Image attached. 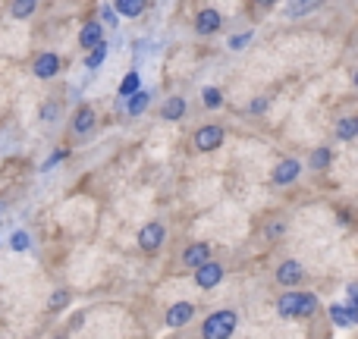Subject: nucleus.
I'll return each mask as SVG.
<instances>
[{
    "label": "nucleus",
    "mask_w": 358,
    "mask_h": 339,
    "mask_svg": "<svg viewBox=\"0 0 358 339\" xmlns=\"http://www.w3.org/2000/svg\"><path fill=\"white\" fill-rule=\"evenodd\" d=\"M317 311L315 292H283L277 298V315L280 317H311Z\"/></svg>",
    "instance_id": "1"
},
{
    "label": "nucleus",
    "mask_w": 358,
    "mask_h": 339,
    "mask_svg": "<svg viewBox=\"0 0 358 339\" xmlns=\"http://www.w3.org/2000/svg\"><path fill=\"white\" fill-rule=\"evenodd\" d=\"M236 327H239V315L229 308H220V311H214V315H208V321L201 324V336L204 339H227L236 333Z\"/></svg>",
    "instance_id": "2"
},
{
    "label": "nucleus",
    "mask_w": 358,
    "mask_h": 339,
    "mask_svg": "<svg viewBox=\"0 0 358 339\" xmlns=\"http://www.w3.org/2000/svg\"><path fill=\"white\" fill-rule=\"evenodd\" d=\"M167 242V226H164L161 220H151L142 226V233H138V245H142V252H157V248Z\"/></svg>",
    "instance_id": "3"
},
{
    "label": "nucleus",
    "mask_w": 358,
    "mask_h": 339,
    "mask_svg": "<svg viewBox=\"0 0 358 339\" xmlns=\"http://www.w3.org/2000/svg\"><path fill=\"white\" fill-rule=\"evenodd\" d=\"M223 138H227V132H223L217 123H210V126H201V129L195 132L192 145H195L198 151H217L223 145Z\"/></svg>",
    "instance_id": "4"
},
{
    "label": "nucleus",
    "mask_w": 358,
    "mask_h": 339,
    "mask_svg": "<svg viewBox=\"0 0 358 339\" xmlns=\"http://www.w3.org/2000/svg\"><path fill=\"white\" fill-rule=\"evenodd\" d=\"M192 271H195V283L201 286V289H214L217 283H220L223 280V264H217V261H204V264H198V267H192Z\"/></svg>",
    "instance_id": "5"
},
{
    "label": "nucleus",
    "mask_w": 358,
    "mask_h": 339,
    "mask_svg": "<svg viewBox=\"0 0 358 339\" xmlns=\"http://www.w3.org/2000/svg\"><path fill=\"white\" fill-rule=\"evenodd\" d=\"M299 176H302V161H296V157H286V161H280L277 167H273V173H271L273 185H292Z\"/></svg>",
    "instance_id": "6"
},
{
    "label": "nucleus",
    "mask_w": 358,
    "mask_h": 339,
    "mask_svg": "<svg viewBox=\"0 0 358 339\" xmlns=\"http://www.w3.org/2000/svg\"><path fill=\"white\" fill-rule=\"evenodd\" d=\"M31 73H35L38 79H54V75L60 73V57L50 54V50L38 54L35 60H31Z\"/></svg>",
    "instance_id": "7"
},
{
    "label": "nucleus",
    "mask_w": 358,
    "mask_h": 339,
    "mask_svg": "<svg viewBox=\"0 0 358 339\" xmlns=\"http://www.w3.org/2000/svg\"><path fill=\"white\" fill-rule=\"evenodd\" d=\"M94 120H98V113H94L92 104H79L73 113V136H88V132L94 129Z\"/></svg>",
    "instance_id": "8"
},
{
    "label": "nucleus",
    "mask_w": 358,
    "mask_h": 339,
    "mask_svg": "<svg viewBox=\"0 0 358 339\" xmlns=\"http://www.w3.org/2000/svg\"><path fill=\"white\" fill-rule=\"evenodd\" d=\"M192 317H195V305L192 302H176V305H170L167 308V317H164V321H167V327L176 330V327H185Z\"/></svg>",
    "instance_id": "9"
},
{
    "label": "nucleus",
    "mask_w": 358,
    "mask_h": 339,
    "mask_svg": "<svg viewBox=\"0 0 358 339\" xmlns=\"http://www.w3.org/2000/svg\"><path fill=\"white\" fill-rule=\"evenodd\" d=\"M223 25V16L214 10V6H208V10H201L195 16V31L198 35H214V31H220Z\"/></svg>",
    "instance_id": "10"
},
{
    "label": "nucleus",
    "mask_w": 358,
    "mask_h": 339,
    "mask_svg": "<svg viewBox=\"0 0 358 339\" xmlns=\"http://www.w3.org/2000/svg\"><path fill=\"white\" fill-rule=\"evenodd\" d=\"M305 280V267L299 261H283L277 267V283L280 286H299Z\"/></svg>",
    "instance_id": "11"
},
{
    "label": "nucleus",
    "mask_w": 358,
    "mask_h": 339,
    "mask_svg": "<svg viewBox=\"0 0 358 339\" xmlns=\"http://www.w3.org/2000/svg\"><path fill=\"white\" fill-rule=\"evenodd\" d=\"M185 110H189L185 98H182V94H173V98H167L161 104V120H167V123H176V120L185 117Z\"/></svg>",
    "instance_id": "12"
},
{
    "label": "nucleus",
    "mask_w": 358,
    "mask_h": 339,
    "mask_svg": "<svg viewBox=\"0 0 358 339\" xmlns=\"http://www.w3.org/2000/svg\"><path fill=\"white\" fill-rule=\"evenodd\" d=\"M330 321H334L336 327H355L358 308L355 305H330Z\"/></svg>",
    "instance_id": "13"
},
{
    "label": "nucleus",
    "mask_w": 358,
    "mask_h": 339,
    "mask_svg": "<svg viewBox=\"0 0 358 339\" xmlns=\"http://www.w3.org/2000/svg\"><path fill=\"white\" fill-rule=\"evenodd\" d=\"M327 0H286V19H302L308 13H315L317 6H324Z\"/></svg>",
    "instance_id": "14"
},
{
    "label": "nucleus",
    "mask_w": 358,
    "mask_h": 339,
    "mask_svg": "<svg viewBox=\"0 0 358 339\" xmlns=\"http://www.w3.org/2000/svg\"><path fill=\"white\" fill-rule=\"evenodd\" d=\"M123 104H126V117H142L145 110H148V104H151V92H132L129 98H123Z\"/></svg>",
    "instance_id": "15"
},
{
    "label": "nucleus",
    "mask_w": 358,
    "mask_h": 339,
    "mask_svg": "<svg viewBox=\"0 0 358 339\" xmlns=\"http://www.w3.org/2000/svg\"><path fill=\"white\" fill-rule=\"evenodd\" d=\"M208 258H210V245H208V242H195V245H189L182 252V264L185 267H198V264H204Z\"/></svg>",
    "instance_id": "16"
},
{
    "label": "nucleus",
    "mask_w": 358,
    "mask_h": 339,
    "mask_svg": "<svg viewBox=\"0 0 358 339\" xmlns=\"http://www.w3.org/2000/svg\"><path fill=\"white\" fill-rule=\"evenodd\" d=\"M98 41H104V29H101V22H85L82 25V31H79V44H82V50H88V48H94Z\"/></svg>",
    "instance_id": "17"
},
{
    "label": "nucleus",
    "mask_w": 358,
    "mask_h": 339,
    "mask_svg": "<svg viewBox=\"0 0 358 339\" xmlns=\"http://www.w3.org/2000/svg\"><path fill=\"white\" fill-rule=\"evenodd\" d=\"M60 120H63L60 101H44L41 104V123L44 126H60Z\"/></svg>",
    "instance_id": "18"
},
{
    "label": "nucleus",
    "mask_w": 358,
    "mask_h": 339,
    "mask_svg": "<svg viewBox=\"0 0 358 339\" xmlns=\"http://www.w3.org/2000/svg\"><path fill=\"white\" fill-rule=\"evenodd\" d=\"M330 164H334V151L330 148H315L311 151V157H308V167L311 170H330Z\"/></svg>",
    "instance_id": "19"
},
{
    "label": "nucleus",
    "mask_w": 358,
    "mask_h": 339,
    "mask_svg": "<svg viewBox=\"0 0 358 339\" xmlns=\"http://www.w3.org/2000/svg\"><path fill=\"white\" fill-rule=\"evenodd\" d=\"M38 10V0H13L10 3V16L13 19H31Z\"/></svg>",
    "instance_id": "20"
},
{
    "label": "nucleus",
    "mask_w": 358,
    "mask_h": 339,
    "mask_svg": "<svg viewBox=\"0 0 358 339\" xmlns=\"http://www.w3.org/2000/svg\"><path fill=\"white\" fill-rule=\"evenodd\" d=\"M107 50H110V48H107V41H98V44H94V48H88V57H85V69H98L101 63L107 60Z\"/></svg>",
    "instance_id": "21"
},
{
    "label": "nucleus",
    "mask_w": 358,
    "mask_h": 339,
    "mask_svg": "<svg viewBox=\"0 0 358 339\" xmlns=\"http://www.w3.org/2000/svg\"><path fill=\"white\" fill-rule=\"evenodd\" d=\"M358 136V117H343L340 123H336V138H343V142H352Z\"/></svg>",
    "instance_id": "22"
},
{
    "label": "nucleus",
    "mask_w": 358,
    "mask_h": 339,
    "mask_svg": "<svg viewBox=\"0 0 358 339\" xmlns=\"http://www.w3.org/2000/svg\"><path fill=\"white\" fill-rule=\"evenodd\" d=\"M145 6H148V0H117V10L123 13L126 19H136L145 13Z\"/></svg>",
    "instance_id": "23"
},
{
    "label": "nucleus",
    "mask_w": 358,
    "mask_h": 339,
    "mask_svg": "<svg viewBox=\"0 0 358 339\" xmlns=\"http://www.w3.org/2000/svg\"><path fill=\"white\" fill-rule=\"evenodd\" d=\"M201 104H204V107H210V110H217V107L223 104V94H220V88H214V85H204V88H201Z\"/></svg>",
    "instance_id": "24"
},
{
    "label": "nucleus",
    "mask_w": 358,
    "mask_h": 339,
    "mask_svg": "<svg viewBox=\"0 0 358 339\" xmlns=\"http://www.w3.org/2000/svg\"><path fill=\"white\" fill-rule=\"evenodd\" d=\"M132 92H138V73H136V69H132V73L126 75L123 82H120V101H123V98H129Z\"/></svg>",
    "instance_id": "25"
},
{
    "label": "nucleus",
    "mask_w": 358,
    "mask_h": 339,
    "mask_svg": "<svg viewBox=\"0 0 358 339\" xmlns=\"http://www.w3.org/2000/svg\"><path fill=\"white\" fill-rule=\"evenodd\" d=\"M69 298H73V296H69L66 289H57L54 296H50L48 308H50V311H63V308H66V305H69Z\"/></svg>",
    "instance_id": "26"
},
{
    "label": "nucleus",
    "mask_w": 358,
    "mask_h": 339,
    "mask_svg": "<svg viewBox=\"0 0 358 339\" xmlns=\"http://www.w3.org/2000/svg\"><path fill=\"white\" fill-rule=\"evenodd\" d=\"M10 245H13V252H25V248H29V245H31V236H29V233H25V229H19V233H13Z\"/></svg>",
    "instance_id": "27"
},
{
    "label": "nucleus",
    "mask_w": 358,
    "mask_h": 339,
    "mask_svg": "<svg viewBox=\"0 0 358 339\" xmlns=\"http://www.w3.org/2000/svg\"><path fill=\"white\" fill-rule=\"evenodd\" d=\"M248 41H252V31H242V35H233L229 38V50H245L248 48Z\"/></svg>",
    "instance_id": "28"
},
{
    "label": "nucleus",
    "mask_w": 358,
    "mask_h": 339,
    "mask_svg": "<svg viewBox=\"0 0 358 339\" xmlns=\"http://www.w3.org/2000/svg\"><path fill=\"white\" fill-rule=\"evenodd\" d=\"M283 233H286V220H273L271 226H267V239H280Z\"/></svg>",
    "instance_id": "29"
},
{
    "label": "nucleus",
    "mask_w": 358,
    "mask_h": 339,
    "mask_svg": "<svg viewBox=\"0 0 358 339\" xmlns=\"http://www.w3.org/2000/svg\"><path fill=\"white\" fill-rule=\"evenodd\" d=\"M248 110H252V113H264L267 110V98H255L252 104H248Z\"/></svg>",
    "instance_id": "30"
},
{
    "label": "nucleus",
    "mask_w": 358,
    "mask_h": 339,
    "mask_svg": "<svg viewBox=\"0 0 358 339\" xmlns=\"http://www.w3.org/2000/svg\"><path fill=\"white\" fill-rule=\"evenodd\" d=\"M101 16H104V19H107V25H117V13H113V10H110V6H107V3H104V6H101Z\"/></svg>",
    "instance_id": "31"
},
{
    "label": "nucleus",
    "mask_w": 358,
    "mask_h": 339,
    "mask_svg": "<svg viewBox=\"0 0 358 339\" xmlns=\"http://www.w3.org/2000/svg\"><path fill=\"white\" fill-rule=\"evenodd\" d=\"M255 3H258V6H273L277 0H255Z\"/></svg>",
    "instance_id": "32"
},
{
    "label": "nucleus",
    "mask_w": 358,
    "mask_h": 339,
    "mask_svg": "<svg viewBox=\"0 0 358 339\" xmlns=\"http://www.w3.org/2000/svg\"><path fill=\"white\" fill-rule=\"evenodd\" d=\"M3 210H6V201H0V217H3ZM0 223H3V220H0Z\"/></svg>",
    "instance_id": "33"
}]
</instances>
